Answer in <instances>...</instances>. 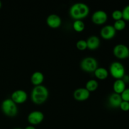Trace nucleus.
I'll use <instances>...</instances> for the list:
<instances>
[{
	"instance_id": "nucleus-1",
	"label": "nucleus",
	"mask_w": 129,
	"mask_h": 129,
	"mask_svg": "<svg viewBox=\"0 0 129 129\" xmlns=\"http://www.w3.org/2000/svg\"><path fill=\"white\" fill-rule=\"evenodd\" d=\"M89 6L84 3H76L71 6L69 15L71 17L76 20H81L89 15Z\"/></svg>"
},
{
	"instance_id": "nucleus-2",
	"label": "nucleus",
	"mask_w": 129,
	"mask_h": 129,
	"mask_svg": "<svg viewBox=\"0 0 129 129\" xmlns=\"http://www.w3.org/2000/svg\"><path fill=\"white\" fill-rule=\"evenodd\" d=\"M49 97V90L43 85L34 86L31 90V100L37 105H41L46 102Z\"/></svg>"
},
{
	"instance_id": "nucleus-3",
	"label": "nucleus",
	"mask_w": 129,
	"mask_h": 129,
	"mask_svg": "<svg viewBox=\"0 0 129 129\" xmlns=\"http://www.w3.org/2000/svg\"><path fill=\"white\" fill-rule=\"evenodd\" d=\"M1 110L3 113L9 117H15L18 113L17 105L11 98H7L3 101Z\"/></svg>"
},
{
	"instance_id": "nucleus-4",
	"label": "nucleus",
	"mask_w": 129,
	"mask_h": 129,
	"mask_svg": "<svg viewBox=\"0 0 129 129\" xmlns=\"http://www.w3.org/2000/svg\"><path fill=\"white\" fill-rule=\"evenodd\" d=\"M110 73L113 78L121 79L125 75V69L122 63L119 62H113L110 66Z\"/></svg>"
},
{
	"instance_id": "nucleus-5",
	"label": "nucleus",
	"mask_w": 129,
	"mask_h": 129,
	"mask_svg": "<svg viewBox=\"0 0 129 129\" xmlns=\"http://www.w3.org/2000/svg\"><path fill=\"white\" fill-rule=\"evenodd\" d=\"M80 67L82 70L86 73H94L98 68V61L92 57H87L81 60Z\"/></svg>"
},
{
	"instance_id": "nucleus-6",
	"label": "nucleus",
	"mask_w": 129,
	"mask_h": 129,
	"mask_svg": "<svg viewBox=\"0 0 129 129\" xmlns=\"http://www.w3.org/2000/svg\"><path fill=\"white\" fill-rule=\"evenodd\" d=\"M113 53L117 59H127L129 57V48L125 44H117L113 48Z\"/></svg>"
},
{
	"instance_id": "nucleus-7",
	"label": "nucleus",
	"mask_w": 129,
	"mask_h": 129,
	"mask_svg": "<svg viewBox=\"0 0 129 129\" xmlns=\"http://www.w3.org/2000/svg\"><path fill=\"white\" fill-rule=\"evenodd\" d=\"M44 119V115L42 112L35 110L30 112L27 117L28 122L32 125L40 124Z\"/></svg>"
},
{
	"instance_id": "nucleus-8",
	"label": "nucleus",
	"mask_w": 129,
	"mask_h": 129,
	"mask_svg": "<svg viewBox=\"0 0 129 129\" xmlns=\"http://www.w3.org/2000/svg\"><path fill=\"white\" fill-rule=\"evenodd\" d=\"M108 20L107 13L103 10H97L91 16V20L93 23L96 25H103L107 22Z\"/></svg>"
},
{
	"instance_id": "nucleus-9",
	"label": "nucleus",
	"mask_w": 129,
	"mask_h": 129,
	"mask_svg": "<svg viewBox=\"0 0 129 129\" xmlns=\"http://www.w3.org/2000/svg\"><path fill=\"white\" fill-rule=\"evenodd\" d=\"M28 98V94L25 91L22 89H18L15 91L11 94V99L16 104H22L25 103Z\"/></svg>"
},
{
	"instance_id": "nucleus-10",
	"label": "nucleus",
	"mask_w": 129,
	"mask_h": 129,
	"mask_svg": "<svg viewBox=\"0 0 129 129\" xmlns=\"http://www.w3.org/2000/svg\"><path fill=\"white\" fill-rule=\"evenodd\" d=\"M117 31L114 28L113 25H106L104 26L100 31V35L103 39L105 40L112 39L115 36Z\"/></svg>"
},
{
	"instance_id": "nucleus-11",
	"label": "nucleus",
	"mask_w": 129,
	"mask_h": 129,
	"mask_svg": "<svg viewBox=\"0 0 129 129\" xmlns=\"http://www.w3.org/2000/svg\"><path fill=\"white\" fill-rule=\"evenodd\" d=\"M90 96V93L84 88H78L73 93L74 99L79 102H83L88 99Z\"/></svg>"
},
{
	"instance_id": "nucleus-12",
	"label": "nucleus",
	"mask_w": 129,
	"mask_h": 129,
	"mask_svg": "<svg viewBox=\"0 0 129 129\" xmlns=\"http://www.w3.org/2000/svg\"><path fill=\"white\" fill-rule=\"evenodd\" d=\"M48 26L52 28H57L62 24V20L59 15L56 14H51L49 15L46 20Z\"/></svg>"
},
{
	"instance_id": "nucleus-13",
	"label": "nucleus",
	"mask_w": 129,
	"mask_h": 129,
	"mask_svg": "<svg viewBox=\"0 0 129 129\" xmlns=\"http://www.w3.org/2000/svg\"><path fill=\"white\" fill-rule=\"evenodd\" d=\"M122 99L121 95L117 93H112L108 98V103L111 107L114 108H119L121 103L122 102Z\"/></svg>"
},
{
	"instance_id": "nucleus-14",
	"label": "nucleus",
	"mask_w": 129,
	"mask_h": 129,
	"mask_svg": "<svg viewBox=\"0 0 129 129\" xmlns=\"http://www.w3.org/2000/svg\"><path fill=\"white\" fill-rule=\"evenodd\" d=\"M87 47L89 50H96L99 47L100 45V39L96 35H92L89 37L86 40Z\"/></svg>"
},
{
	"instance_id": "nucleus-15",
	"label": "nucleus",
	"mask_w": 129,
	"mask_h": 129,
	"mask_svg": "<svg viewBox=\"0 0 129 129\" xmlns=\"http://www.w3.org/2000/svg\"><path fill=\"white\" fill-rule=\"evenodd\" d=\"M44 80V75L40 71H35L31 74V82L33 85L36 86L42 85Z\"/></svg>"
},
{
	"instance_id": "nucleus-16",
	"label": "nucleus",
	"mask_w": 129,
	"mask_h": 129,
	"mask_svg": "<svg viewBox=\"0 0 129 129\" xmlns=\"http://www.w3.org/2000/svg\"><path fill=\"white\" fill-rule=\"evenodd\" d=\"M126 89V83L121 79H116L113 83V89L115 93L121 94Z\"/></svg>"
},
{
	"instance_id": "nucleus-17",
	"label": "nucleus",
	"mask_w": 129,
	"mask_h": 129,
	"mask_svg": "<svg viewBox=\"0 0 129 129\" xmlns=\"http://www.w3.org/2000/svg\"><path fill=\"white\" fill-rule=\"evenodd\" d=\"M94 73L95 76L100 80H104V79H107L109 74L108 71L103 67H100V68L98 67Z\"/></svg>"
},
{
	"instance_id": "nucleus-18",
	"label": "nucleus",
	"mask_w": 129,
	"mask_h": 129,
	"mask_svg": "<svg viewBox=\"0 0 129 129\" xmlns=\"http://www.w3.org/2000/svg\"><path fill=\"white\" fill-rule=\"evenodd\" d=\"M98 83L95 79H90L88 81V82L86 84V89L91 93V92H94L98 89Z\"/></svg>"
},
{
	"instance_id": "nucleus-19",
	"label": "nucleus",
	"mask_w": 129,
	"mask_h": 129,
	"mask_svg": "<svg viewBox=\"0 0 129 129\" xmlns=\"http://www.w3.org/2000/svg\"><path fill=\"white\" fill-rule=\"evenodd\" d=\"M73 27L74 31L80 33L84 31L85 28V24L82 20H75L73 24Z\"/></svg>"
},
{
	"instance_id": "nucleus-20",
	"label": "nucleus",
	"mask_w": 129,
	"mask_h": 129,
	"mask_svg": "<svg viewBox=\"0 0 129 129\" xmlns=\"http://www.w3.org/2000/svg\"><path fill=\"white\" fill-rule=\"evenodd\" d=\"M113 27L115 29L116 31H122L124 30L126 27V22L125 21L122 19V20H117L115 21L113 24Z\"/></svg>"
},
{
	"instance_id": "nucleus-21",
	"label": "nucleus",
	"mask_w": 129,
	"mask_h": 129,
	"mask_svg": "<svg viewBox=\"0 0 129 129\" xmlns=\"http://www.w3.org/2000/svg\"><path fill=\"white\" fill-rule=\"evenodd\" d=\"M76 47L77 49L81 51H83V50H86V49H88L87 47V43L86 41L84 40H79L76 42Z\"/></svg>"
},
{
	"instance_id": "nucleus-22",
	"label": "nucleus",
	"mask_w": 129,
	"mask_h": 129,
	"mask_svg": "<svg viewBox=\"0 0 129 129\" xmlns=\"http://www.w3.org/2000/svg\"><path fill=\"white\" fill-rule=\"evenodd\" d=\"M112 18L115 21L117 20H122L123 19V16H122V11L119 10H116L113 11L112 14Z\"/></svg>"
},
{
	"instance_id": "nucleus-23",
	"label": "nucleus",
	"mask_w": 129,
	"mask_h": 129,
	"mask_svg": "<svg viewBox=\"0 0 129 129\" xmlns=\"http://www.w3.org/2000/svg\"><path fill=\"white\" fill-rule=\"evenodd\" d=\"M122 11L123 20L125 21H129V5H127Z\"/></svg>"
},
{
	"instance_id": "nucleus-24",
	"label": "nucleus",
	"mask_w": 129,
	"mask_h": 129,
	"mask_svg": "<svg viewBox=\"0 0 129 129\" xmlns=\"http://www.w3.org/2000/svg\"><path fill=\"white\" fill-rule=\"evenodd\" d=\"M120 95L122 100L129 102V88H126Z\"/></svg>"
},
{
	"instance_id": "nucleus-25",
	"label": "nucleus",
	"mask_w": 129,
	"mask_h": 129,
	"mask_svg": "<svg viewBox=\"0 0 129 129\" xmlns=\"http://www.w3.org/2000/svg\"><path fill=\"white\" fill-rule=\"evenodd\" d=\"M119 108L123 112H128L129 111V102L122 101Z\"/></svg>"
},
{
	"instance_id": "nucleus-26",
	"label": "nucleus",
	"mask_w": 129,
	"mask_h": 129,
	"mask_svg": "<svg viewBox=\"0 0 129 129\" xmlns=\"http://www.w3.org/2000/svg\"><path fill=\"white\" fill-rule=\"evenodd\" d=\"M122 79L125 83H129V76L128 75H126V74H125V75L124 76H123V78H122Z\"/></svg>"
},
{
	"instance_id": "nucleus-27",
	"label": "nucleus",
	"mask_w": 129,
	"mask_h": 129,
	"mask_svg": "<svg viewBox=\"0 0 129 129\" xmlns=\"http://www.w3.org/2000/svg\"><path fill=\"white\" fill-rule=\"evenodd\" d=\"M25 129H36L34 126H28Z\"/></svg>"
},
{
	"instance_id": "nucleus-28",
	"label": "nucleus",
	"mask_w": 129,
	"mask_h": 129,
	"mask_svg": "<svg viewBox=\"0 0 129 129\" xmlns=\"http://www.w3.org/2000/svg\"><path fill=\"white\" fill-rule=\"evenodd\" d=\"M1 1H0V8H1Z\"/></svg>"
},
{
	"instance_id": "nucleus-29",
	"label": "nucleus",
	"mask_w": 129,
	"mask_h": 129,
	"mask_svg": "<svg viewBox=\"0 0 129 129\" xmlns=\"http://www.w3.org/2000/svg\"><path fill=\"white\" fill-rule=\"evenodd\" d=\"M15 129H22V128H15Z\"/></svg>"
}]
</instances>
